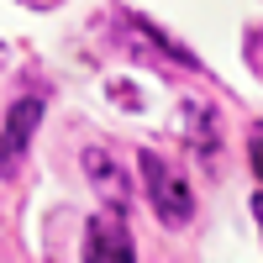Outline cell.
I'll return each instance as SVG.
<instances>
[{"instance_id":"3957f363","label":"cell","mask_w":263,"mask_h":263,"mask_svg":"<svg viewBox=\"0 0 263 263\" xmlns=\"http://www.w3.org/2000/svg\"><path fill=\"white\" fill-rule=\"evenodd\" d=\"M84 253L90 258H100V263H126L132 253V232H126V211H116V205H105L95 221H90V237H84Z\"/></svg>"},{"instance_id":"6da1fadb","label":"cell","mask_w":263,"mask_h":263,"mask_svg":"<svg viewBox=\"0 0 263 263\" xmlns=\"http://www.w3.org/2000/svg\"><path fill=\"white\" fill-rule=\"evenodd\" d=\"M137 168H142V184H147V200H153V211H158V221L184 227L190 216H195V195L184 184V174L174 168V163H163L153 147L137 153Z\"/></svg>"},{"instance_id":"5b68a950","label":"cell","mask_w":263,"mask_h":263,"mask_svg":"<svg viewBox=\"0 0 263 263\" xmlns=\"http://www.w3.org/2000/svg\"><path fill=\"white\" fill-rule=\"evenodd\" d=\"M84 174L100 184V195H105V205H116V211H126V174L116 168V158L105 147H84Z\"/></svg>"},{"instance_id":"277c9868","label":"cell","mask_w":263,"mask_h":263,"mask_svg":"<svg viewBox=\"0 0 263 263\" xmlns=\"http://www.w3.org/2000/svg\"><path fill=\"white\" fill-rule=\"evenodd\" d=\"M121 42H126V48H137V53H147V58H158V69H168V63H179V69H200V63H195L184 48H174L168 37H158V32H153L142 16H126Z\"/></svg>"},{"instance_id":"ba28073f","label":"cell","mask_w":263,"mask_h":263,"mask_svg":"<svg viewBox=\"0 0 263 263\" xmlns=\"http://www.w3.org/2000/svg\"><path fill=\"white\" fill-rule=\"evenodd\" d=\"M253 216H258V227H263V195H253Z\"/></svg>"},{"instance_id":"8992f818","label":"cell","mask_w":263,"mask_h":263,"mask_svg":"<svg viewBox=\"0 0 263 263\" xmlns=\"http://www.w3.org/2000/svg\"><path fill=\"white\" fill-rule=\"evenodd\" d=\"M190 142H195V153L211 163L216 158V147H221V121H216V111L211 105H195V126H190Z\"/></svg>"},{"instance_id":"52a82bcc","label":"cell","mask_w":263,"mask_h":263,"mask_svg":"<svg viewBox=\"0 0 263 263\" xmlns=\"http://www.w3.org/2000/svg\"><path fill=\"white\" fill-rule=\"evenodd\" d=\"M248 163H253V174L263 179V121L248 132Z\"/></svg>"},{"instance_id":"7a4b0ae2","label":"cell","mask_w":263,"mask_h":263,"mask_svg":"<svg viewBox=\"0 0 263 263\" xmlns=\"http://www.w3.org/2000/svg\"><path fill=\"white\" fill-rule=\"evenodd\" d=\"M42 95H21L11 105L6 126H0V179H16L21 163H27V147H32V132L42 126Z\"/></svg>"}]
</instances>
